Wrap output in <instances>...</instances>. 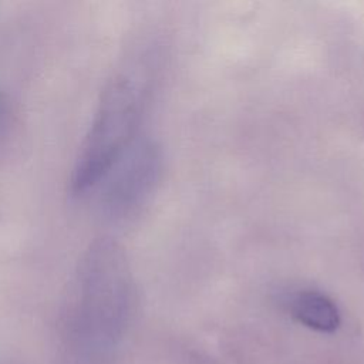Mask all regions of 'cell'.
<instances>
[{
	"label": "cell",
	"instance_id": "6da1fadb",
	"mask_svg": "<svg viewBox=\"0 0 364 364\" xmlns=\"http://www.w3.org/2000/svg\"><path fill=\"white\" fill-rule=\"evenodd\" d=\"M149 54L138 51L127 57L105 82L73 166L74 195L94 191L114 161L138 138L154 80Z\"/></svg>",
	"mask_w": 364,
	"mask_h": 364
},
{
	"label": "cell",
	"instance_id": "7a4b0ae2",
	"mask_svg": "<svg viewBox=\"0 0 364 364\" xmlns=\"http://www.w3.org/2000/svg\"><path fill=\"white\" fill-rule=\"evenodd\" d=\"M131 272L111 237L92 240L80 256L67 296L65 328L77 341L95 344L119 326L129 301Z\"/></svg>",
	"mask_w": 364,
	"mask_h": 364
},
{
	"label": "cell",
	"instance_id": "3957f363",
	"mask_svg": "<svg viewBox=\"0 0 364 364\" xmlns=\"http://www.w3.org/2000/svg\"><path fill=\"white\" fill-rule=\"evenodd\" d=\"M161 172L158 145L142 136L134 139L94 188L101 216L114 225L134 220L155 193Z\"/></svg>",
	"mask_w": 364,
	"mask_h": 364
},
{
	"label": "cell",
	"instance_id": "277c9868",
	"mask_svg": "<svg viewBox=\"0 0 364 364\" xmlns=\"http://www.w3.org/2000/svg\"><path fill=\"white\" fill-rule=\"evenodd\" d=\"M293 317L309 328L331 333L340 326V313L334 301L316 290H303L290 301Z\"/></svg>",
	"mask_w": 364,
	"mask_h": 364
},
{
	"label": "cell",
	"instance_id": "5b68a950",
	"mask_svg": "<svg viewBox=\"0 0 364 364\" xmlns=\"http://www.w3.org/2000/svg\"><path fill=\"white\" fill-rule=\"evenodd\" d=\"M17 125V111L11 97L0 90V156L9 146Z\"/></svg>",
	"mask_w": 364,
	"mask_h": 364
}]
</instances>
